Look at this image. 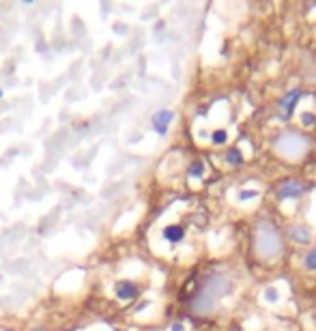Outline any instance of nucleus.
I'll use <instances>...</instances> for the list:
<instances>
[{"instance_id": "11", "label": "nucleus", "mask_w": 316, "mask_h": 331, "mask_svg": "<svg viewBox=\"0 0 316 331\" xmlns=\"http://www.w3.org/2000/svg\"><path fill=\"white\" fill-rule=\"evenodd\" d=\"M211 142H213L215 146H224L226 142H228V131L226 129H215L211 133Z\"/></svg>"}, {"instance_id": "4", "label": "nucleus", "mask_w": 316, "mask_h": 331, "mask_svg": "<svg viewBox=\"0 0 316 331\" xmlns=\"http://www.w3.org/2000/svg\"><path fill=\"white\" fill-rule=\"evenodd\" d=\"M172 120H175V112L168 110V108H160L153 116H150V127H153V131L157 135H166L170 129Z\"/></svg>"}, {"instance_id": "10", "label": "nucleus", "mask_w": 316, "mask_h": 331, "mask_svg": "<svg viewBox=\"0 0 316 331\" xmlns=\"http://www.w3.org/2000/svg\"><path fill=\"white\" fill-rule=\"evenodd\" d=\"M262 299H265L267 303H277V301H280V290H277L275 286H267V288L262 290Z\"/></svg>"}, {"instance_id": "16", "label": "nucleus", "mask_w": 316, "mask_h": 331, "mask_svg": "<svg viewBox=\"0 0 316 331\" xmlns=\"http://www.w3.org/2000/svg\"><path fill=\"white\" fill-rule=\"evenodd\" d=\"M170 331H185V325L183 322H175V325L170 327Z\"/></svg>"}, {"instance_id": "14", "label": "nucleus", "mask_w": 316, "mask_h": 331, "mask_svg": "<svg viewBox=\"0 0 316 331\" xmlns=\"http://www.w3.org/2000/svg\"><path fill=\"white\" fill-rule=\"evenodd\" d=\"M303 265H305V269H307V271H316V247H312V250L305 254Z\"/></svg>"}, {"instance_id": "12", "label": "nucleus", "mask_w": 316, "mask_h": 331, "mask_svg": "<svg viewBox=\"0 0 316 331\" xmlns=\"http://www.w3.org/2000/svg\"><path fill=\"white\" fill-rule=\"evenodd\" d=\"M187 175H190L192 179H202V175H205V163H202L200 159H196V161L190 165Z\"/></svg>"}, {"instance_id": "7", "label": "nucleus", "mask_w": 316, "mask_h": 331, "mask_svg": "<svg viewBox=\"0 0 316 331\" xmlns=\"http://www.w3.org/2000/svg\"><path fill=\"white\" fill-rule=\"evenodd\" d=\"M162 237H164V241H168L170 245H179L181 241L185 239V226H181V224H168V226H164Z\"/></svg>"}, {"instance_id": "2", "label": "nucleus", "mask_w": 316, "mask_h": 331, "mask_svg": "<svg viewBox=\"0 0 316 331\" xmlns=\"http://www.w3.org/2000/svg\"><path fill=\"white\" fill-rule=\"evenodd\" d=\"M256 252L262 258H275L282 254V237L269 220H260L256 228Z\"/></svg>"}, {"instance_id": "1", "label": "nucleus", "mask_w": 316, "mask_h": 331, "mask_svg": "<svg viewBox=\"0 0 316 331\" xmlns=\"http://www.w3.org/2000/svg\"><path fill=\"white\" fill-rule=\"evenodd\" d=\"M228 290H230V280L226 275H209L207 280L198 286V290L194 292L192 310H196V314L213 312Z\"/></svg>"}, {"instance_id": "13", "label": "nucleus", "mask_w": 316, "mask_h": 331, "mask_svg": "<svg viewBox=\"0 0 316 331\" xmlns=\"http://www.w3.org/2000/svg\"><path fill=\"white\" fill-rule=\"evenodd\" d=\"M299 120H301V125L303 127H314L316 125V114L310 110H305V112H301L299 114Z\"/></svg>"}, {"instance_id": "17", "label": "nucleus", "mask_w": 316, "mask_h": 331, "mask_svg": "<svg viewBox=\"0 0 316 331\" xmlns=\"http://www.w3.org/2000/svg\"><path fill=\"white\" fill-rule=\"evenodd\" d=\"M3 97H5V90H3V88H0V99H3Z\"/></svg>"}, {"instance_id": "15", "label": "nucleus", "mask_w": 316, "mask_h": 331, "mask_svg": "<svg viewBox=\"0 0 316 331\" xmlns=\"http://www.w3.org/2000/svg\"><path fill=\"white\" fill-rule=\"evenodd\" d=\"M254 198H258V190H241L237 194L239 202H247V200H254Z\"/></svg>"}, {"instance_id": "8", "label": "nucleus", "mask_w": 316, "mask_h": 331, "mask_svg": "<svg viewBox=\"0 0 316 331\" xmlns=\"http://www.w3.org/2000/svg\"><path fill=\"white\" fill-rule=\"evenodd\" d=\"M288 237L295 241V243H310L312 232H310V228H307V226L295 224V226H290V228H288Z\"/></svg>"}, {"instance_id": "5", "label": "nucleus", "mask_w": 316, "mask_h": 331, "mask_svg": "<svg viewBox=\"0 0 316 331\" xmlns=\"http://www.w3.org/2000/svg\"><path fill=\"white\" fill-rule=\"evenodd\" d=\"M301 95H303V90L301 88H290L288 93H286L282 99H280V105H277V110H280L282 118H290L292 112H295V105L299 103Z\"/></svg>"}, {"instance_id": "9", "label": "nucleus", "mask_w": 316, "mask_h": 331, "mask_svg": "<svg viewBox=\"0 0 316 331\" xmlns=\"http://www.w3.org/2000/svg\"><path fill=\"white\" fill-rule=\"evenodd\" d=\"M224 159H226V163H228V165H235V168H237V165H241L245 161V155L241 153L239 148H230L228 153L224 155Z\"/></svg>"}, {"instance_id": "3", "label": "nucleus", "mask_w": 316, "mask_h": 331, "mask_svg": "<svg viewBox=\"0 0 316 331\" xmlns=\"http://www.w3.org/2000/svg\"><path fill=\"white\" fill-rule=\"evenodd\" d=\"M307 192V185L303 183V181H297V179H288L284 181V183H280V187H277V200H295V198H301Z\"/></svg>"}, {"instance_id": "18", "label": "nucleus", "mask_w": 316, "mask_h": 331, "mask_svg": "<svg viewBox=\"0 0 316 331\" xmlns=\"http://www.w3.org/2000/svg\"><path fill=\"white\" fill-rule=\"evenodd\" d=\"M33 331H45V329H41V327H37V329H33Z\"/></svg>"}, {"instance_id": "6", "label": "nucleus", "mask_w": 316, "mask_h": 331, "mask_svg": "<svg viewBox=\"0 0 316 331\" xmlns=\"http://www.w3.org/2000/svg\"><path fill=\"white\" fill-rule=\"evenodd\" d=\"M114 295L118 301H135L140 297V288H138V284L131 282V280H120L114 286Z\"/></svg>"}]
</instances>
